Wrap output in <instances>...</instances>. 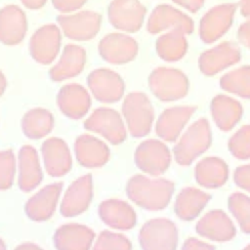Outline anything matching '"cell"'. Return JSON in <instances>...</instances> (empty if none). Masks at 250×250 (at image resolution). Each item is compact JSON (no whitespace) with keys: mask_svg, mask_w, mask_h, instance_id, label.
I'll use <instances>...</instances> for the list:
<instances>
[{"mask_svg":"<svg viewBox=\"0 0 250 250\" xmlns=\"http://www.w3.org/2000/svg\"><path fill=\"white\" fill-rule=\"evenodd\" d=\"M128 197L140 207L156 211L164 209L174 192V184L166 179H152L135 175L127 183Z\"/></svg>","mask_w":250,"mask_h":250,"instance_id":"obj_1","label":"cell"},{"mask_svg":"<svg viewBox=\"0 0 250 250\" xmlns=\"http://www.w3.org/2000/svg\"><path fill=\"white\" fill-rule=\"evenodd\" d=\"M210 145L211 130L209 122L200 118L187 129L175 145V160L180 165H189L196 157L205 152Z\"/></svg>","mask_w":250,"mask_h":250,"instance_id":"obj_2","label":"cell"},{"mask_svg":"<svg viewBox=\"0 0 250 250\" xmlns=\"http://www.w3.org/2000/svg\"><path fill=\"white\" fill-rule=\"evenodd\" d=\"M122 113L131 136L141 138L149 133L154 111L146 95L141 92L128 94L123 102Z\"/></svg>","mask_w":250,"mask_h":250,"instance_id":"obj_3","label":"cell"},{"mask_svg":"<svg viewBox=\"0 0 250 250\" xmlns=\"http://www.w3.org/2000/svg\"><path fill=\"white\" fill-rule=\"evenodd\" d=\"M148 85L152 94L162 102L180 100L188 92L187 76L183 72L171 68L154 69L148 77Z\"/></svg>","mask_w":250,"mask_h":250,"instance_id":"obj_4","label":"cell"},{"mask_svg":"<svg viewBox=\"0 0 250 250\" xmlns=\"http://www.w3.org/2000/svg\"><path fill=\"white\" fill-rule=\"evenodd\" d=\"M139 242L144 249H175L178 244L176 225L167 218H155L143 225Z\"/></svg>","mask_w":250,"mask_h":250,"instance_id":"obj_5","label":"cell"},{"mask_svg":"<svg viewBox=\"0 0 250 250\" xmlns=\"http://www.w3.org/2000/svg\"><path fill=\"white\" fill-rule=\"evenodd\" d=\"M57 21L64 35L75 41H88L99 32L102 16L94 11H81L72 15H60Z\"/></svg>","mask_w":250,"mask_h":250,"instance_id":"obj_6","label":"cell"},{"mask_svg":"<svg viewBox=\"0 0 250 250\" xmlns=\"http://www.w3.org/2000/svg\"><path fill=\"white\" fill-rule=\"evenodd\" d=\"M135 162L139 169L158 176L164 173L171 162V153L161 141L149 139L142 142L135 151Z\"/></svg>","mask_w":250,"mask_h":250,"instance_id":"obj_7","label":"cell"},{"mask_svg":"<svg viewBox=\"0 0 250 250\" xmlns=\"http://www.w3.org/2000/svg\"><path fill=\"white\" fill-rule=\"evenodd\" d=\"M84 127L105 138L112 145L121 144L126 139V128L120 114L109 107H99L85 120Z\"/></svg>","mask_w":250,"mask_h":250,"instance_id":"obj_8","label":"cell"},{"mask_svg":"<svg viewBox=\"0 0 250 250\" xmlns=\"http://www.w3.org/2000/svg\"><path fill=\"white\" fill-rule=\"evenodd\" d=\"M146 9L139 0H112L107 9L109 22L125 32L138 31L143 23Z\"/></svg>","mask_w":250,"mask_h":250,"instance_id":"obj_9","label":"cell"},{"mask_svg":"<svg viewBox=\"0 0 250 250\" xmlns=\"http://www.w3.org/2000/svg\"><path fill=\"white\" fill-rule=\"evenodd\" d=\"M61 31L54 23L39 27L29 41L30 55L41 64H50L57 57L61 47Z\"/></svg>","mask_w":250,"mask_h":250,"instance_id":"obj_10","label":"cell"},{"mask_svg":"<svg viewBox=\"0 0 250 250\" xmlns=\"http://www.w3.org/2000/svg\"><path fill=\"white\" fill-rule=\"evenodd\" d=\"M99 53L107 62L124 64L133 61L138 53V44L127 34L113 32L104 36L99 43Z\"/></svg>","mask_w":250,"mask_h":250,"instance_id":"obj_11","label":"cell"},{"mask_svg":"<svg viewBox=\"0 0 250 250\" xmlns=\"http://www.w3.org/2000/svg\"><path fill=\"white\" fill-rule=\"evenodd\" d=\"M88 86L94 97L102 103L118 102L124 94V82L113 70L99 68L93 70L87 78Z\"/></svg>","mask_w":250,"mask_h":250,"instance_id":"obj_12","label":"cell"},{"mask_svg":"<svg viewBox=\"0 0 250 250\" xmlns=\"http://www.w3.org/2000/svg\"><path fill=\"white\" fill-rule=\"evenodd\" d=\"M195 230L199 235L218 242L231 240L236 233L235 227L229 217L219 209L207 212L197 222Z\"/></svg>","mask_w":250,"mask_h":250,"instance_id":"obj_13","label":"cell"},{"mask_svg":"<svg viewBox=\"0 0 250 250\" xmlns=\"http://www.w3.org/2000/svg\"><path fill=\"white\" fill-rule=\"evenodd\" d=\"M27 31L25 13L17 5H7L0 9V42L14 46L20 44Z\"/></svg>","mask_w":250,"mask_h":250,"instance_id":"obj_14","label":"cell"},{"mask_svg":"<svg viewBox=\"0 0 250 250\" xmlns=\"http://www.w3.org/2000/svg\"><path fill=\"white\" fill-rule=\"evenodd\" d=\"M92 188L90 174L75 180L64 193L61 204V214L64 217H74L86 211L92 199Z\"/></svg>","mask_w":250,"mask_h":250,"instance_id":"obj_15","label":"cell"},{"mask_svg":"<svg viewBox=\"0 0 250 250\" xmlns=\"http://www.w3.org/2000/svg\"><path fill=\"white\" fill-rule=\"evenodd\" d=\"M42 156L46 172L52 177H62L71 169V154L66 143L57 137L44 141Z\"/></svg>","mask_w":250,"mask_h":250,"instance_id":"obj_16","label":"cell"},{"mask_svg":"<svg viewBox=\"0 0 250 250\" xmlns=\"http://www.w3.org/2000/svg\"><path fill=\"white\" fill-rule=\"evenodd\" d=\"M57 103L64 115L72 119H80L91 106V97L83 86L71 83L60 89Z\"/></svg>","mask_w":250,"mask_h":250,"instance_id":"obj_17","label":"cell"},{"mask_svg":"<svg viewBox=\"0 0 250 250\" xmlns=\"http://www.w3.org/2000/svg\"><path fill=\"white\" fill-rule=\"evenodd\" d=\"M195 109L192 105L173 106L165 109L156 121L157 136L167 142L176 141Z\"/></svg>","mask_w":250,"mask_h":250,"instance_id":"obj_18","label":"cell"},{"mask_svg":"<svg viewBox=\"0 0 250 250\" xmlns=\"http://www.w3.org/2000/svg\"><path fill=\"white\" fill-rule=\"evenodd\" d=\"M62 183H53L45 186L25 204V213L29 219L36 222L48 220L56 210Z\"/></svg>","mask_w":250,"mask_h":250,"instance_id":"obj_19","label":"cell"},{"mask_svg":"<svg viewBox=\"0 0 250 250\" xmlns=\"http://www.w3.org/2000/svg\"><path fill=\"white\" fill-rule=\"evenodd\" d=\"M99 215L105 225L116 229H130L137 222L134 209L126 201L120 199L103 201L99 206Z\"/></svg>","mask_w":250,"mask_h":250,"instance_id":"obj_20","label":"cell"},{"mask_svg":"<svg viewBox=\"0 0 250 250\" xmlns=\"http://www.w3.org/2000/svg\"><path fill=\"white\" fill-rule=\"evenodd\" d=\"M77 161L84 167L95 168L104 165L110 155L108 146L91 135H81L75 141Z\"/></svg>","mask_w":250,"mask_h":250,"instance_id":"obj_21","label":"cell"},{"mask_svg":"<svg viewBox=\"0 0 250 250\" xmlns=\"http://www.w3.org/2000/svg\"><path fill=\"white\" fill-rule=\"evenodd\" d=\"M43 174L35 148L22 146L19 152V187L22 191L34 189L42 181Z\"/></svg>","mask_w":250,"mask_h":250,"instance_id":"obj_22","label":"cell"},{"mask_svg":"<svg viewBox=\"0 0 250 250\" xmlns=\"http://www.w3.org/2000/svg\"><path fill=\"white\" fill-rule=\"evenodd\" d=\"M86 63V51L78 45L68 44L63 48L59 62L51 68L50 77L54 81H62L78 75Z\"/></svg>","mask_w":250,"mask_h":250,"instance_id":"obj_23","label":"cell"},{"mask_svg":"<svg viewBox=\"0 0 250 250\" xmlns=\"http://www.w3.org/2000/svg\"><path fill=\"white\" fill-rule=\"evenodd\" d=\"M94 231L80 224L61 226L54 234V243L58 249H89L94 241Z\"/></svg>","mask_w":250,"mask_h":250,"instance_id":"obj_24","label":"cell"},{"mask_svg":"<svg viewBox=\"0 0 250 250\" xmlns=\"http://www.w3.org/2000/svg\"><path fill=\"white\" fill-rule=\"evenodd\" d=\"M243 108L240 103L226 95H217L211 102V114L217 127L229 131L240 120Z\"/></svg>","mask_w":250,"mask_h":250,"instance_id":"obj_25","label":"cell"},{"mask_svg":"<svg viewBox=\"0 0 250 250\" xmlns=\"http://www.w3.org/2000/svg\"><path fill=\"white\" fill-rule=\"evenodd\" d=\"M229 168L224 160L216 156L205 157L200 160L194 169L196 182L207 188L222 187L228 180Z\"/></svg>","mask_w":250,"mask_h":250,"instance_id":"obj_26","label":"cell"},{"mask_svg":"<svg viewBox=\"0 0 250 250\" xmlns=\"http://www.w3.org/2000/svg\"><path fill=\"white\" fill-rule=\"evenodd\" d=\"M210 198L211 196L201 189L185 188L176 197L175 213L183 221H191L200 214Z\"/></svg>","mask_w":250,"mask_h":250,"instance_id":"obj_27","label":"cell"},{"mask_svg":"<svg viewBox=\"0 0 250 250\" xmlns=\"http://www.w3.org/2000/svg\"><path fill=\"white\" fill-rule=\"evenodd\" d=\"M239 58L238 51L231 44H223L205 53L200 59V69L204 74L212 75L235 62Z\"/></svg>","mask_w":250,"mask_h":250,"instance_id":"obj_28","label":"cell"},{"mask_svg":"<svg viewBox=\"0 0 250 250\" xmlns=\"http://www.w3.org/2000/svg\"><path fill=\"white\" fill-rule=\"evenodd\" d=\"M54 117L52 113L43 108L35 107L28 110L21 119V128L29 139H41L53 129Z\"/></svg>","mask_w":250,"mask_h":250,"instance_id":"obj_29","label":"cell"},{"mask_svg":"<svg viewBox=\"0 0 250 250\" xmlns=\"http://www.w3.org/2000/svg\"><path fill=\"white\" fill-rule=\"evenodd\" d=\"M223 90L250 99V67L244 66L225 74L220 80Z\"/></svg>","mask_w":250,"mask_h":250,"instance_id":"obj_30","label":"cell"},{"mask_svg":"<svg viewBox=\"0 0 250 250\" xmlns=\"http://www.w3.org/2000/svg\"><path fill=\"white\" fill-rule=\"evenodd\" d=\"M228 206L241 230L250 234V197L241 192H234L229 195Z\"/></svg>","mask_w":250,"mask_h":250,"instance_id":"obj_31","label":"cell"},{"mask_svg":"<svg viewBox=\"0 0 250 250\" xmlns=\"http://www.w3.org/2000/svg\"><path fill=\"white\" fill-rule=\"evenodd\" d=\"M185 40L178 32L163 35L156 43L158 55L166 61H175L181 58L185 52Z\"/></svg>","mask_w":250,"mask_h":250,"instance_id":"obj_32","label":"cell"},{"mask_svg":"<svg viewBox=\"0 0 250 250\" xmlns=\"http://www.w3.org/2000/svg\"><path fill=\"white\" fill-rule=\"evenodd\" d=\"M228 146L235 158H250V125H244L237 130L229 140Z\"/></svg>","mask_w":250,"mask_h":250,"instance_id":"obj_33","label":"cell"},{"mask_svg":"<svg viewBox=\"0 0 250 250\" xmlns=\"http://www.w3.org/2000/svg\"><path fill=\"white\" fill-rule=\"evenodd\" d=\"M15 172L14 152L10 149L0 151V189H7L13 185Z\"/></svg>","mask_w":250,"mask_h":250,"instance_id":"obj_34","label":"cell"},{"mask_svg":"<svg viewBox=\"0 0 250 250\" xmlns=\"http://www.w3.org/2000/svg\"><path fill=\"white\" fill-rule=\"evenodd\" d=\"M130 240L123 234L104 230L98 236L94 249H131Z\"/></svg>","mask_w":250,"mask_h":250,"instance_id":"obj_35","label":"cell"},{"mask_svg":"<svg viewBox=\"0 0 250 250\" xmlns=\"http://www.w3.org/2000/svg\"><path fill=\"white\" fill-rule=\"evenodd\" d=\"M233 181L239 188L250 192V164L237 167L233 173Z\"/></svg>","mask_w":250,"mask_h":250,"instance_id":"obj_36","label":"cell"},{"mask_svg":"<svg viewBox=\"0 0 250 250\" xmlns=\"http://www.w3.org/2000/svg\"><path fill=\"white\" fill-rule=\"evenodd\" d=\"M54 8L62 13H70L80 9L87 0H51Z\"/></svg>","mask_w":250,"mask_h":250,"instance_id":"obj_37","label":"cell"},{"mask_svg":"<svg viewBox=\"0 0 250 250\" xmlns=\"http://www.w3.org/2000/svg\"><path fill=\"white\" fill-rule=\"evenodd\" d=\"M183 249H214V246L203 242L197 238H188L183 245Z\"/></svg>","mask_w":250,"mask_h":250,"instance_id":"obj_38","label":"cell"},{"mask_svg":"<svg viewBox=\"0 0 250 250\" xmlns=\"http://www.w3.org/2000/svg\"><path fill=\"white\" fill-rule=\"evenodd\" d=\"M21 3L23 4L24 7L27 9L35 10V9H40L42 8L47 0H21Z\"/></svg>","mask_w":250,"mask_h":250,"instance_id":"obj_39","label":"cell"},{"mask_svg":"<svg viewBox=\"0 0 250 250\" xmlns=\"http://www.w3.org/2000/svg\"><path fill=\"white\" fill-rule=\"evenodd\" d=\"M241 38H242L243 41L250 47V26L245 27V28L243 29Z\"/></svg>","mask_w":250,"mask_h":250,"instance_id":"obj_40","label":"cell"},{"mask_svg":"<svg viewBox=\"0 0 250 250\" xmlns=\"http://www.w3.org/2000/svg\"><path fill=\"white\" fill-rule=\"evenodd\" d=\"M17 248L18 249H35V248H40V247L32 242H24V243L17 246Z\"/></svg>","mask_w":250,"mask_h":250,"instance_id":"obj_41","label":"cell"},{"mask_svg":"<svg viewBox=\"0 0 250 250\" xmlns=\"http://www.w3.org/2000/svg\"><path fill=\"white\" fill-rule=\"evenodd\" d=\"M6 85H7L6 77H5V75L0 71V96L4 93V91H5V89H6Z\"/></svg>","mask_w":250,"mask_h":250,"instance_id":"obj_42","label":"cell"},{"mask_svg":"<svg viewBox=\"0 0 250 250\" xmlns=\"http://www.w3.org/2000/svg\"><path fill=\"white\" fill-rule=\"evenodd\" d=\"M6 248V245L4 243V241L0 238V249H5Z\"/></svg>","mask_w":250,"mask_h":250,"instance_id":"obj_43","label":"cell"}]
</instances>
